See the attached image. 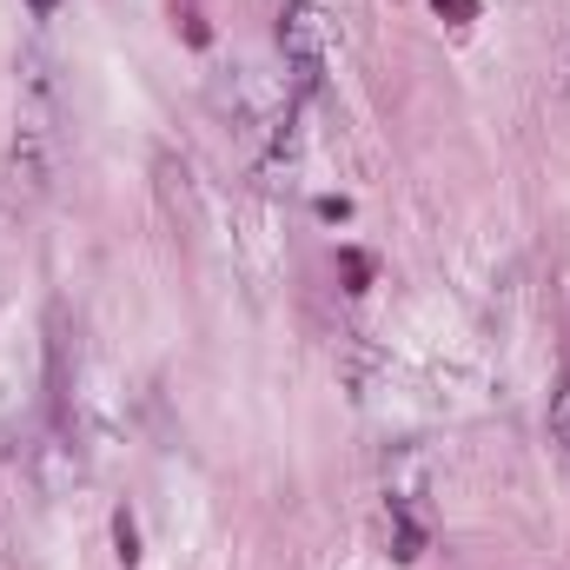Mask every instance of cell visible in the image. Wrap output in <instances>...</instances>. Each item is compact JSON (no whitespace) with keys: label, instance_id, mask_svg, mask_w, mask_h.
I'll return each mask as SVG.
<instances>
[{"label":"cell","instance_id":"5","mask_svg":"<svg viewBox=\"0 0 570 570\" xmlns=\"http://www.w3.org/2000/svg\"><path fill=\"white\" fill-rule=\"evenodd\" d=\"M551 444H558V458H564V471H570V385L551 399Z\"/></svg>","mask_w":570,"mask_h":570},{"label":"cell","instance_id":"4","mask_svg":"<svg viewBox=\"0 0 570 570\" xmlns=\"http://www.w3.org/2000/svg\"><path fill=\"white\" fill-rule=\"evenodd\" d=\"M114 558L127 570L140 564V524H134V511H114Z\"/></svg>","mask_w":570,"mask_h":570},{"label":"cell","instance_id":"6","mask_svg":"<svg viewBox=\"0 0 570 570\" xmlns=\"http://www.w3.org/2000/svg\"><path fill=\"white\" fill-rule=\"evenodd\" d=\"M431 7H438L444 20H458V27H464V20H478V0H431Z\"/></svg>","mask_w":570,"mask_h":570},{"label":"cell","instance_id":"3","mask_svg":"<svg viewBox=\"0 0 570 570\" xmlns=\"http://www.w3.org/2000/svg\"><path fill=\"white\" fill-rule=\"evenodd\" d=\"M392 544H399L392 558H405V564H412V558L425 551V531L412 524V511H405V504H392Z\"/></svg>","mask_w":570,"mask_h":570},{"label":"cell","instance_id":"2","mask_svg":"<svg viewBox=\"0 0 570 570\" xmlns=\"http://www.w3.org/2000/svg\"><path fill=\"white\" fill-rule=\"evenodd\" d=\"M279 53L292 87H318L332 67V20L318 0H285L279 7Z\"/></svg>","mask_w":570,"mask_h":570},{"label":"cell","instance_id":"1","mask_svg":"<svg viewBox=\"0 0 570 570\" xmlns=\"http://www.w3.org/2000/svg\"><path fill=\"white\" fill-rule=\"evenodd\" d=\"M13 186L20 193H47L53 173H60V87H53V67L40 47H27L20 60V107H13Z\"/></svg>","mask_w":570,"mask_h":570}]
</instances>
